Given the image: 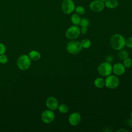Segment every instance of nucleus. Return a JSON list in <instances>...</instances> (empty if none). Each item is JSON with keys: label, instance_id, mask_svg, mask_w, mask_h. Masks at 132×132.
I'll return each mask as SVG.
<instances>
[{"label": "nucleus", "instance_id": "nucleus-7", "mask_svg": "<svg viewBox=\"0 0 132 132\" xmlns=\"http://www.w3.org/2000/svg\"><path fill=\"white\" fill-rule=\"evenodd\" d=\"M75 4L72 0H63L61 4V9L65 14H70L75 9Z\"/></svg>", "mask_w": 132, "mask_h": 132}, {"label": "nucleus", "instance_id": "nucleus-19", "mask_svg": "<svg viewBox=\"0 0 132 132\" xmlns=\"http://www.w3.org/2000/svg\"><path fill=\"white\" fill-rule=\"evenodd\" d=\"M58 108L59 111L61 113H67L69 110L68 106L64 104H61L59 106H58Z\"/></svg>", "mask_w": 132, "mask_h": 132}, {"label": "nucleus", "instance_id": "nucleus-14", "mask_svg": "<svg viewBox=\"0 0 132 132\" xmlns=\"http://www.w3.org/2000/svg\"><path fill=\"white\" fill-rule=\"evenodd\" d=\"M29 57L31 59L34 61H36L40 58L41 55L39 52L36 51H32L29 53Z\"/></svg>", "mask_w": 132, "mask_h": 132}, {"label": "nucleus", "instance_id": "nucleus-18", "mask_svg": "<svg viewBox=\"0 0 132 132\" xmlns=\"http://www.w3.org/2000/svg\"><path fill=\"white\" fill-rule=\"evenodd\" d=\"M81 45L82 47L85 48H88L90 47L91 45V42L90 40L88 39H84L81 42Z\"/></svg>", "mask_w": 132, "mask_h": 132}, {"label": "nucleus", "instance_id": "nucleus-12", "mask_svg": "<svg viewBox=\"0 0 132 132\" xmlns=\"http://www.w3.org/2000/svg\"><path fill=\"white\" fill-rule=\"evenodd\" d=\"M112 72L116 75H122L125 72V67L121 63H117L112 67Z\"/></svg>", "mask_w": 132, "mask_h": 132}, {"label": "nucleus", "instance_id": "nucleus-2", "mask_svg": "<svg viewBox=\"0 0 132 132\" xmlns=\"http://www.w3.org/2000/svg\"><path fill=\"white\" fill-rule=\"evenodd\" d=\"M17 66L21 70L28 69L31 65V59L27 55H23L18 59Z\"/></svg>", "mask_w": 132, "mask_h": 132}, {"label": "nucleus", "instance_id": "nucleus-24", "mask_svg": "<svg viewBox=\"0 0 132 132\" xmlns=\"http://www.w3.org/2000/svg\"><path fill=\"white\" fill-rule=\"evenodd\" d=\"M126 45L129 48H132V37H129L126 41Z\"/></svg>", "mask_w": 132, "mask_h": 132}, {"label": "nucleus", "instance_id": "nucleus-6", "mask_svg": "<svg viewBox=\"0 0 132 132\" xmlns=\"http://www.w3.org/2000/svg\"><path fill=\"white\" fill-rule=\"evenodd\" d=\"M80 34V29L77 25H73L68 29L65 33V36L69 39L77 38Z\"/></svg>", "mask_w": 132, "mask_h": 132}, {"label": "nucleus", "instance_id": "nucleus-26", "mask_svg": "<svg viewBox=\"0 0 132 132\" xmlns=\"http://www.w3.org/2000/svg\"><path fill=\"white\" fill-rule=\"evenodd\" d=\"M87 31V28L86 27H81V29L80 30V32L82 34H86Z\"/></svg>", "mask_w": 132, "mask_h": 132}, {"label": "nucleus", "instance_id": "nucleus-9", "mask_svg": "<svg viewBox=\"0 0 132 132\" xmlns=\"http://www.w3.org/2000/svg\"><path fill=\"white\" fill-rule=\"evenodd\" d=\"M55 118V114L51 110H46L44 111L41 115L42 121L45 123L52 122Z\"/></svg>", "mask_w": 132, "mask_h": 132}, {"label": "nucleus", "instance_id": "nucleus-3", "mask_svg": "<svg viewBox=\"0 0 132 132\" xmlns=\"http://www.w3.org/2000/svg\"><path fill=\"white\" fill-rule=\"evenodd\" d=\"M98 73L103 76H108L112 72V66L108 62H104L98 67Z\"/></svg>", "mask_w": 132, "mask_h": 132}, {"label": "nucleus", "instance_id": "nucleus-8", "mask_svg": "<svg viewBox=\"0 0 132 132\" xmlns=\"http://www.w3.org/2000/svg\"><path fill=\"white\" fill-rule=\"evenodd\" d=\"M89 7L91 10L96 12H99L104 9L105 4L101 0H95L91 2Z\"/></svg>", "mask_w": 132, "mask_h": 132}, {"label": "nucleus", "instance_id": "nucleus-25", "mask_svg": "<svg viewBox=\"0 0 132 132\" xmlns=\"http://www.w3.org/2000/svg\"><path fill=\"white\" fill-rule=\"evenodd\" d=\"M6 46L3 43H0V55L4 54L6 51Z\"/></svg>", "mask_w": 132, "mask_h": 132}, {"label": "nucleus", "instance_id": "nucleus-1", "mask_svg": "<svg viewBox=\"0 0 132 132\" xmlns=\"http://www.w3.org/2000/svg\"><path fill=\"white\" fill-rule=\"evenodd\" d=\"M110 44L113 50H121L126 45V40L122 35L117 34L111 37Z\"/></svg>", "mask_w": 132, "mask_h": 132}, {"label": "nucleus", "instance_id": "nucleus-30", "mask_svg": "<svg viewBox=\"0 0 132 132\" xmlns=\"http://www.w3.org/2000/svg\"><path fill=\"white\" fill-rule=\"evenodd\" d=\"M131 120H132V111L131 112Z\"/></svg>", "mask_w": 132, "mask_h": 132}, {"label": "nucleus", "instance_id": "nucleus-13", "mask_svg": "<svg viewBox=\"0 0 132 132\" xmlns=\"http://www.w3.org/2000/svg\"><path fill=\"white\" fill-rule=\"evenodd\" d=\"M119 2L117 0H107L105 2V6L109 9H113L118 7Z\"/></svg>", "mask_w": 132, "mask_h": 132}, {"label": "nucleus", "instance_id": "nucleus-27", "mask_svg": "<svg viewBox=\"0 0 132 132\" xmlns=\"http://www.w3.org/2000/svg\"><path fill=\"white\" fill-rule=\"evenodd\" d=\"M127 123L128 124V125L132 128V120H128L127 121Z\"/></svg>", "mask_w": 132, "mask_h": 132}, {"label": "nucleus", "instance_id": "nucleus-29", "mask_svg": "<svg viewBox=\"0 0 132 132\" xmlns=\"http://www.w3.org/2000/svg\"><path fill=\"white\" fill-rule=\"evenodd\" d=\"M101 1H102L103 2H106V1H107V0H101Z\"/></svg>", "mask_w": 132, "mask_h": 132}, {"label": "nucleus", "instance_id": "nucleus-22", "mask_svg": "<svg viewBox=\"0 0 132 132\" xmlns=\"http://www.w3.org/2000/svg\"><path fill=\"white\" fill-rule=\"evenodd\" d=\"M79 25L81 27H87L89 25V21L86 18L81 19Z\"/></svg>", "mask_w": 132, "mask_h": 132}, {"label": "nucleus", "instance_id": "nucleus-5", "mask_svg": "<svg viewBox=\"0 0 132 132\" xmlns=\"http://www.w3.org/2000/svg\"><path fill=\"white\" fill-rule=\"evenodd\" d=\"M119 79L117 76L110 74L105 79V85L109 89H114L119 86Z\"/></svg>", "mask_w": 132, "mask_h": 132}, {"label": "nucleus", "instance_id": "nucleus-20", "mask_svg": "<svg viewBox=\"0 0 132 132\" xmlns=\"http://www.w3.org/2000/svg\"><path fill=\"white\" fill-rule=\"evenodd\" d=\"M75 11L79 15H82L85 13V9L81 6H78L75 8Z\"/></svg>", "mask_w": 132, "mask_h": 132}, {"label": "nucleus", "instance_id": "nucleus-10", "mask_svg": "<svg viewBox=\"0 0 132 132\" xmlns=\"http://www.w3.org/2000/svg\"><path fill=\"white\" fill-rule=\"evenodd\" d=\"M68 121L71 125H77L81 121L80 115L77 112H73L70 114L68 118Z\"/></svg>", "mask_w": 132, "mask_h": 132}, {"label": "nucleus", "instance_id": "nucleus-17", "mask_svg": "<svg viewBox=\"0 0 132 132\" xmlns=\"http://www.w3.org/2000/svg\"><path fill=\"white\" fill-rule=\"evenodd\" d=\"M118 57L121 60H124L128 57V53L127 51L124 50L120 51L118 53Z\"/></svg>", "mask_w": 132, "mask_h": 132}, {"label": "nucleus", "instance_id": "nucleus-21", "mask_svg": "<svg viewBox=\"0 0 132 132\" xmlns=\"http://www.w3.org/2000/svg\"><path fill=\"white\" fill-rule=\"evenodd\" d=\"M123 65L125 68H130L132 65V60H131V59L129 58L128 57L126 59L124 60Z\"/></svg>", "mask_w": 132, "mask_h": 132}, {"label": "nucleus", "instance_id": "nucleus-23", "mask_svg": "<svg viewBox=\"0 0 132 132\" xmlns=\"http://www.w3.org/2000/svg\"><path fill=\"white\" fill-rule=\"evenodd\" d=\"M8 61L7 57L4 54L0 55V63L4 64L6 63Z\"/></svg>", "mask_w": 132, "mask_h": 132}, {"label": "nucleus", "instance_id": "nucleus-15", "mask_svg": "<svg viewBox=\"0 0 132 132\" xmlns=\"http://www.w3.org/2000/svg\"><path fill=\"white\" fill-rule=\"evenodd\" d=\"M71 20L74 25L77 26V25H79V24H80L81 18H80V16L79 15V14L74 13L71 16Z\"/></svg>", "mask_w": 132, "mask_h": 132}, {"label": "nucleus", "instance_id": "nucleus-11", "mask_svg": "<svg viewBox=\"0 0 132 132\" xmlns=\"http://www.w3.org/2000/svg\"><path fill=\"white\" fill-rule=\"evenodd\" d=\"M46 106L51 110H55L58 108V102L57 100L54 97L51 96L47 98L46 101Z\"/></svg>", "mask_w": 132, "mask_h": 132}, {"label": "nucleus", "instance_id": "nucleus-4", "mask_svg": "<svg viewBox=\"0 0 132 132\" xmlns=\"http://www.w3.org/2000/svg\"><path fill=\"white\" fill-rule=\"evenodd\" d=\"M82 49L80 42L78 41H72L67 44V50L71 54H76L79 53Z\"/></svg>", "mask_w": 132, "mask_h": 132}, {"label": "nucleus", "instance_id": "nucleus-16", "mask_svg": "<svg viewBox=\"0 0 132 132\" xmlns=\"http://www.w3.org/2000/svg\"><path fill=\"white\" fill-rule=\"evenodd\" d=\"M94 84L97 88H101L105 86V80L101 77H98L95 79Z\"/></svg>", "mask_w": 132, "mask_h": 132}, {"label": "nucleus", "instance_id": "nucleus-28", "mask_svg": "<svg viewBox=\"0 0 132 132\" xmlns=\"http://www.w3.org/2000/svg\"><path fill=\"white\" fill-rule=\"evenodd\" d=\"M117 131H122V132H126V131H127V132H128V131L127 130V129H124V128H120V129H118V130H117Z\"/></svg>", "mask_w": 132, "mask_h": 132}]
</instances>
